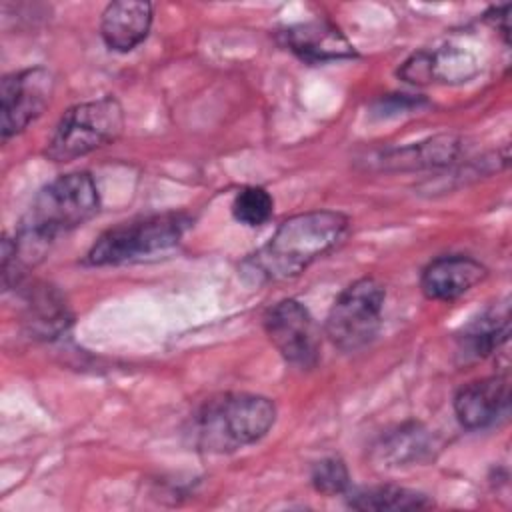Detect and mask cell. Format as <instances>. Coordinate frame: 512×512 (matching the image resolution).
Masks as SVG:
<instances>
[{
  "mask_svg": "<svg viewBox=\"0 0 512 512\" xmlns=\"http://www.w3.org/2000/svg\"><path fill=\"white\" fill-rule=\"evenodd\" d=\"M434 436L420 424H404L398 430L382 438L378 454L386 466H406L418 464L432 458Z\"/></svg>",
  "mask_w": 512,
  "mask_h": 512,
  "instance_id": "cell-17",
  "label": "cell"
},
{
  "mask_svg": "<svg viewBox=\"0 0 512 512\" xmlns=\"http://www.w3.org/2000/svg\"><path fill=\"white\" fill-rule=\"evenodd\" d=\"M276 420L270 398L248 392H226L206 400L192 416V444L206 452H234L264 438Z\"/></svg>",
  "mask_w": 512,
  "mask_h": 512,
  "instance_id": "cell-2",
  "label": "cell"
},
{
  "mask_svg": "<svg viewBox=\"0 0 512 512\" xmlns=\"http://www.w3.org/2000/svg\"><path fill=\"white\" fill-rule=\"evenodd\" d=\"M264 330L280 356L296 368H314L320 358V332L310 310L284 298L264 314Z\"/></svg>",
  "mask_w": 512,
  "mask_h": 512,
  "instance_id": "cell-6",
  "label": "cell"
},
{
  "mask_svg": "<svg viewBox=\"0 0 512 512\" xmlns=\"http://www.w3.org/2000/svg\"><path fill=\"white\" fill-rule=\"evenodd\" d=\"M188 226L190 216L182 212H164L122 222L96 238L86 254V262L90 266H116L166 252L178 246Z\"/></svg>",
  "mask_w": 512,
  "mask_h": 512,
  "instance_id": "cell-3",
  "label": "cell"
},
{
  "mask_svg": "<svg viewBox=\"0 0 512 512\" xmlns=\"http://www.w3.org/2000/svg\"><path fill=\"white\" fill-rule=\"evenodd\" d=\"M152 26V4L140 0L110 2L100 18L104 44L114 52H130L140 46Z\"/></svg>",
  "mask_w": 512,
  "mask_h": 512,
  "instance_id": "cell-11",
  "label": "cell"
},
{
  "mask_svg": "<svg viewBox=\"0 0 512 512\" xmlns=\"http://www.w3.org/2000/svg\"><path fill=\"white\" fill-rule=\"evenodd\" d=\"M346 494H348V506L354 510L410 512V510H424L434 506V502L426 494L404 488V486H394V484L348 490Z\"/></svg>",
  "mask_w": 512,
  "mask_h": 512,
  "instance_id": "cell-16",
  "label": "cell"
},
{
  "mask_svg": "<svg viewBox=\"0 0 512 512\" xmlns=\"http://www.w3.org/2000/svg\"><path fill=\"white\" fill-rule=\"evenodd\" d=\"M488 276V268L472 256L450 254L432 260L420 274V290L428 300L452 302Z\"/></svg>",
  "mask_w": 512,
  "mask_h": 512,
  "instance_id": "cell-9",
  "label": "cell"
},
{
  "mask_svg": "<svg viewBox=\"0 0 512 512\" xmlns=\"http://www.w3.org/2000/svg\"><path fill=\"white\" fill-rule=\"evenodd\" d=\"M510 334L508 304L494 306L462 326L456 336V356L462 364H472L494 354Z\"/></svg>",
  "mask_w": 512,
  "mask_h": 512,
  "instance_id": "cell-13",
  "label": "cell"
},
{
  "mask_svg": "<svg viewBox=\"0 0 512 512\" xmlns=\"http://www.w3.org/2000/svg\"><path fill=\"white\" fill-rule=\"evenodd\" d=\"M54 76L44 66H34L6 74L0 84V134L8 138L20 134L50 104Z\"/></svg>",
  "mask_w": 512,
  "mask_h": 512,
  "instance_id": "cell-7",
  "label": "cell"
},
{
  "mask_svg": "<svg viewBox=\"0 0 512 512\" xmlns=\"http://www.w3.org/2000/svg\"><path fill=\"white\" fill-rule=\"evenodd\" d=\"M350 220L338 210H312L284 220L270 240L256 250L244 270L258 282H280L302 274L334 250L348 234Z\"/></svg>",
  "mask_w": 512,
  "mask_h": 512,
  "instance_id": "cell-1",
  "label": "cell"
},
{
  "mask_svg": "<svg viewBox=\"0 0 512 512\" xmlns=\"http://www.w3.org/2000/svg\"><path fill=\"white\" fill-rule=\"evenodd\" d=\"M278 40L284 48L310 64L356 58L352 42L328 20H308L282 28Z\"/></svg>",
  "mask_w": 512,
  "mask_h": 512,
  "instance_id": "cell-8",
  "label": "cell"
},
{
  "mask_svg": "<svg viewBox=\"0 0 512 512\" xmlns=\"http://www.w3.org/2000/svg\"><path fill=\"white\" fill-rule=\"evenodd\" d=\"M510 402V382L506 376H488L462 386L454 396V414L468 430L494 424Z\"/></svg>",
  "mask_w": 512,
  "mask_h": 512,
  "instance_id": "cell-10",
  "label": "cell"
},
{
  "mask_svg": "<svg viewBox=\"0 0 512 512\" xmlns=\"http://www.w3.org/2000/svg\"><path fill=\"white\" fill-rule=\"evenodd\" d=\"M274 212V198L262 186H244L232 200V216L248 226L256 228L266 224Z\"/></svg>",
  "mask_w": 512,
  "mask_h": 512,
  "instance_id": "cell-18",
  "label": "cell"
},
{
  "mask_svg": "<svg viewBox=\"0 0 512 512\" xmlns=\"http://www.w3.org/2000/svg\"><path fill=\"white\" fill-rule=\"evenodd\" d=\"M24 322L36 338L52 340L68 330L72 312L60 290L38 282L24 292Z\"/></svg>",
  "mask_w": 512,
  "mask_h": 512,
  "instance_id": "cell-14",
  "label": "cell"
},
{
  "mask_svg": "<svg viewBox=\"0 0 512 512\" xmlns=\"http://www.w3.org/2000/svg\"><path fill=\"white\" fill-rule=\"evenodd\" d=\"M386 288L372 276L346 286L326 316V336L342 352L368 346L382 326Z\"/></svg>",
  "mask_w": 512,
  "mask_h": 512,
  "instance_id": "cell-5",
  "label": "cell"
},
{
  "mask_svg": "<svg viewBox=\"0 0 512 512\" xmlns=\"http://www.w3.org/2000/svg\"><path fill=\"white\" fill-rule=\"evenodd\" d=\"M310 482L316 492L324 496H338L350 490V472L340 458L326 456L312 466Z\"/></svg>",
  "mask_w": 512,
  "mask_h": 512,
  "instance_id": "cell-19",
  "label": "cell"
},
{
  "mask_svg": "<svg viewBox=\"0 0 512 512\" xmlns=\"http://www.w3.org/2000/svg\"><path fill=\"white\" fill-rule=\"evenodd\" d=\"M124 128V110L112 96L68 108L58 120L44 154L52 162H72L112 144Z\"/></svg>",
  "mask_w": 512,
  "mask_h": 512,
  "instance_id": "cell-4",
  "label": "cell"
},
{
  "mask_svg": "<svg viewBox=\"0 0 512 512\" xmlns=\"http://www.w3.org/2000/svg\"><path fill=\"white\" fill-rule=\"evenodd\" d=\"M474 72V58L468 52L454 48L418 50L398 68V76L410 84L462 82Z\"/></svg>",
  "mask_w": 512,
  "mask_h": 512,
  "instance_id": "cell-12",
  "label": "cell"
},
{
  "mask_svg": "<svg viewBox=\"0 0 512 512\" xmlns=\"http://www.w3.org/2000/svg\"><path fill=\"white\" fill-rule=\"evenodd\" d=\"M460 148L462 144L456 134H438L418 144L386 150L380 156H376L374 162L378 164V170L386 172L442 168L458 158Z\"/></svg>",
  "mask_w": 512,
  "mask_h": 512,
  "instance_id": "cell-15",
  "label": "cell"
},
{
  "mask_svg": "<svg viewBox=\"0 0 512 512\" xmlns=\"http://www.w3.org/2000/svg\"><path fill=\"white\" fill-rule=\"evenodd\" d=\"M508 4H502V6H496V8H492L488 14H486V18L504 34V38L508 40Z\"/></svg>",
  "mask_w": 512,
  "mask_h": 512,
  "instance_id": "cell-20",
  "label": "cell"
}]
</instances>
